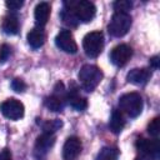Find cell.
<instances>
[{
  "label": "cell",
  "instance_id": "20",
  "mask_svg": "<svg viewBox=\"0 0 160 160\" xmlns=\"http://www.w3.org/2000/svg\"><path fill=\"white\" fill-rule=\"evenodd\" d=\"M62 126V122L61 120H58V119H54V120H48L42 124V130L44 132H48V134H54L56 130H59L60 128Z\"/></svg>",
  "mask_w": 160,
  "mask_h": 160
},
{
  "label": "cell",
  "instance_id": "15",
  "mask_svg": "<svg viewBox=\"0 0 160 160\" xmlns=\"http://www.w3.org/2000/svg\"><path fill=\"white\" fill-rule=\"evenodd\" d=\"M45 39H46L45 31L40 26H36L28 32V42L32 49H38L42 46L45 42Z\"/></svg>",
  "mask_w": 160,
  "mask_h": 160
},
{
  "label": "cell",
  "instance_id": "12",
  "mask_svg": "<svg viewBox=\"0 0 160 160\" xmlns=\"http://www.w3.org/2000/svg\"><path fill=\"white\" fill-rule=\"evenodd\" d=\"M152 72L150 69H146V68H136V69H132L128 72L126 75V80L134 85H145L150 78H151Z\"/></svg>",
  "mask_w": 160,
  "mask_h": 160
},
{
  "label": "cell",
  "instance_id": "24",
  "mask_svg": "<svg viewBox=\"0 0 160 160\" xmlns=\"http://www.w3.org/2000/svg\"><path fill=\"white\" fill-rule=\"evenodd\" d=\"M10 54H11L10 46L6 45V44H2V45L0 46V61H1V62H5V61L9 59Z\"/></svg>",
  "mask_w": 160,
  "mask_h": 160
},
{
  "label": "cell",
  "instance_id": "28",
  "mask_svg": "<svg viewBox=\"0 0 160 160\" xmlns=\"http://www.w3.org/2000/svg\"><path fill=\"white\" fill-rule=\"evenodd\" d=\"M136 160H150V159H149V158H146V156H144V155H142V156H139V158H136Z\"/></svg>",
  "mask_w": 160,
  "mask_h": 160
},
{
  "label": "cell",
  "instance_id": "2",
  "mask_svg": "<svg viewBox=\"0 0 160 160\" xmlns=\"http://www.w3.org/2000/svg\"><path fill=\"white\" fill-rule=\"evenodd\" d=\"M78 78L81 84V88L85 91H92L100 84L102 79V72L98 66L86 64L80 69Z\"/></svg>",
  "mask_w": 160,
  "mask_h": 160
},
{
  "label": "cell",
  "instance_id": "7",
  "mask_svg": "<svg viewBox=\"0 0 160 160\" xmlns=\"http://www.w3.org/2000/svg\"><path fill=\"white\" fill-rule=\"evenodd\" d=\"M24 105L21 101L10 98L0 104V111L2 115L10 120H19L24 116Z\"/></svg>",
  "mask_w": 160,
  "mask_h": 160
},
{
  "label": "cell",
  "instance_id": "14",
  "mask_svg": "<svg viewBox=\"0 0 160 160\" xmlns=\"http://www.w3.org/2000/svg\"><path fill=\"white\" fill-rule=\"evenodd\" d=\"M34 16H35V22L38 26L42 28L48 20H49V16H50V4L49 2H39L35 8V11H34Z\"/></svg>",
  "mask_w": 160,
  "mask_h": 160
},
{
  "label": "cell",
  "instance_id": "25",
  "mask_svg": "<svg viewBox=\"0 0 160 160\" xmlns=\"http://www.w3.org/2000/svg\"><path fill=\"white\" fill-rule=\"evenodd\" d=\"M5 5H6L10 10H18V9H20V8L24 5V2L20 1V0H10V1H6Z\"/></svg>",
  "mask_w": 160,
  "mask_h": 160
},
{
  "label": "cell",
  "instance_id": "17",
  "mask_svg": "<svg viewBox=\"0 0 160 160\" xmlns=\"http://www.w3.org/2000/svg\"><path fill=\"white\" fill-rule=\"evenodd\" d=\"M1 29L8 35L18 34V31H19V20H18V18L12 14H9V15L4 16L2 22H1Z\"/></svg>",
  "mask_w": 160,
  "mask_h": 160
},
{
  "label": "cell",
  "instance_id": "22",
  "mask_svg": "<svg viewBox=\"0 0 160 160\" xmlns=\"http://www.w3.org/2000/svg\"><path fill=\"white\" fill-rule=\"evenodd\" d=\"M114 9L116 11H122V12H128V10H130L132 8V2L131 1H128V0H119V1H115L112 4Z\"/></svg>",
  "mask_w": 160,
  "mask_h": 160
},
{
  "label": "cell",
  "instance_id": "11",
  "mask_svg": "<svg viewBox=\"0 0 160 160\" xmlns=\"http://www.w3.org/2000/svg\"><path fill=\"white\" fill-rule=\"evenodd\" d=\"M82 144L81 140L76 136H70L66 139L64 146H62V158L64 160H74L79 156L81 151Z\"/></svg>",
  "mask_w": 160,
  "mask_h": 160
},
{
  "label": "cell",
  "instance_id": "16",
  "mask_svg": "<svg viewBox=\"0 0 160 160\" xmlns=\"http://www.w3.org/2000/svg\"><path fill=\"white\" fill-rule=\"evenodd\" d=\"M55 142V135L54 134H48L44 132L42 135L38 136L36 139V144H35V150L36 152H39L40 155L45 154Z\"/></svg>",
  "mask_w": 160,
  "mask_h": 160
},
{
  "label": "cell",
  "instance_id": "26",
  "mask_svg": "<svg viewBox=\"0 0 160 160\" xmlns=\"http://www.w3.org/2000/svg\"><path fill=\"white\" fill-rule=\"evenodd\" d=\"M0 160H11V152L8 149L0 151Z\"/></svg>",
  "mask_w": 160,
  "mask_h": 160
},
{
  "label": "cell",
  "instance_id": "6",
  "mask_svg": "<svg viewBox=\"0 0 160 160\" xmlns=\"http://www.w3.org/2000/svg\"><path fill=\"white\" fill-rule=\"evenodd\" d=\"M65 102H66V90L62 82H58L54 89V92L45 99V105L49 110L59 112L64 109Z\"/></svg>",
  "mask_w": 160,
  "mask_h": 160
},
{
  "label": "cell",
  "instance_id": "21",
  "mask_svg": "<svg viewBox=\"0 0 160 160\" xmlns=\"http://www.w3.org/2000/svg\"><path fill=\"white\" fill-rule=\"evenodd\" d=\"M159 120H160V119L156 116V118H154V119L149 122V125H148V132H149L151 136H154V138H156V136L159 135V132H160Z\"/></svg>",
  "mask_w": 160,
  "mask_h": 160
},
{
  "label": "cell",
  "instance_id": "9",
  "mask_svg": "<svg viewBox=\"0 0 160 160\" xmlns=\"http://www.w3.org/2000/svg\"><path fill=\"white\" fill-rule=\"evenodd\" d=\"M55 44L60 50L68 54H75L78 51V45L70 30H60V32L55 38Z\"/></svg>",
  "mask_w": 160,
  "mask_h": 160
},
{
  "label": "cell",
  "instance_id": "8",
  "mask_svg": "<svg viewBox=\"0 0 160 160\" xmlns=\"http://www.w3.org/2000/svg\"><path fill=\"white\" fill-rule=\"evenodd\" d=\"M138 150L150 160H159L160 158V142L155 139H139L136 141Z\"/></svg>",
  "mask_w": 160,
  "mask_h": 160
},
{
  "label": "cell",
  "instance_id": "10",
  "mask_svg": "<svg viewBox=\"0 0 160 160\" xmlns=\"http://www.w3.org/2000/svg\"><path fill=\"white\" fill-rule=\"evenodd\" d=\"M132 49L126 44L116 45L110 52V60L116 66H124L131 58Z\"/></svg>",
  "mask_w": 160,
  "mask_h": 160
},
{
  "label": "cell",
  "instance_id": "4",
  "mask_svg": "<svg viewBox=\"0 0 160 160\" xmlns=\"http://www.w3.org/2000/svg\"><path fill=\"white\" fill-rule=\"evenodd\" d=\"M119 106L121 112H125L130 118H136L142 111V98L138 92H128L120 96Z\"/></svg>",
  "mask_w": 160,
  "mask_h": 160
},
{
  "label": "cell",
  "instance_id": "13",
  "mask_svg": "<svg viewBox=\"0 0 160 160\" xmlns=\"http://www.w3.org/2000/svg\"><path fill=\"white\" fill-rule=\"evenodd\" d=\"M66 102H69V105L78 111H82L88 106L86 99L82 95H80L79 89L75 86L69 89V91H66Z\"/></svg>",
  "mask_w": 160,
  "mask_h": 160
},
{
  "label": "cell",
  "instance_id": "23",
  "mask_svg": "<svg viewBox=\"0 0 160 160\" xmlns=\"http://www.w3.org/2000/svg\"><path fill=\"white\" fill-rule=\"evenodd\" d=\"M11 88H12V90H15L16 92H22L25 89H26V84L21 80V79H14L12 81H11Z\"/></svg>",
  "mask_w": 160,
  "mask_h": 160
},
{
  "label": "cell",
  "instance_id": "3",
  "mask_svg": "<svg viewBox=\"0 0 160 160\" xmlns=\"http://www.w3.org/2000/svg\"><path fill=\"white\" fill-rule=\"evenodd\" d=\"M131 22L132 20L129 12L115 11L110 19V22L108 24V30L110 35L115 38H121L130 30Z\"/></svg>",
  "mask_w": 160,
  "mask_h": 160
},
{
  "label": "cell",
  "instance_id": "1",
  "mask_svg": "<svg viewBox=\"0 0 160 160\" xmlns=\"http://www.w3.org/2000/svg\"><path fill=\"white\" fill-rule=\"evenodd\" d=\"M65 9L70 10L75 19L78 21L82 22H89L94 19L96 14V8L92 2L86 1V0H80V1H66L64 2Z\"/></svg>",
  "mask_w": 160,
  "mask_h": 160
},
{
  "label": "cell",
  "instance_id": "18",
  "mask_svg": "<svg viewBox=\"0 0 160 160\" xmlns=\"http://www.w3.org/2000/svg\"><path fill=\"white\" fill-rule=\"evenodd\" d=\"M125 126V118L122 115V112L118 109H115L111 114L110 121H109V128L114 134H119Z\"/></svg>",
  "mask_w": 160,
  "mask_h": 160
},
{
  "label": "cell",
  "instance_id": "27",
  "mask_svg": "<svg viewBox=\"0 0 160 160\" xmlns=\"http://www.w3.org/2000/svg\"><path fill=\"white\" fill-rule=\"evenodd\" d=\"M159 56H152L151 59H150V65L154 68V69H158L159 68Z\"/></svg>",
  "mask_w": 160,
  "mask_h": 160
},
{
  "label": "cell",
  "instance_id": "19",
  "mask_svg": "<svg viewBox=\"0 0 160 160\" xmlns=\"http://www.w3.org/2000/svg\"><path fill=\"white\" fill-rule=\"evenodd\" d=\"M119 151L112 146H104L96 155L95 160H118Z\"/></svg>",
  "mask_w": 160,
  "mask_h": 160
},
{
  "label": "cell",
  "instance_id": "5",
  "mask_svg": "<svg viewBox=\"0 0 160 160\" xmlns=\"http://www.w3.org/2000/svg\"><path fill=\"white\" fill-rule=\"evenodd\" d=\"M82 48L89 58H98L104 49V35L101 31L88 32L82 39Z\"/></svg>",
  "mask_w": 160,
  "mask_h": 160
}]
</instances>
